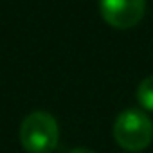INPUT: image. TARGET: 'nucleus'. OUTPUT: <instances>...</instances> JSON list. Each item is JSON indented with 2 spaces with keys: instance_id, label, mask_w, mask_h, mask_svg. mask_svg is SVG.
Here are the masks:
<instances>
[{
  "instance_id": "nucleus-3",
  "label": "nucleus",
  "mask_w": 153,
  "mask_h": 153,
  "mask_svg": "<svg viewBox=\"0 0 153 153\" xmlns=\"http://www.w3.org/2000/svg\"><path fill=\"white\" fill-rule=\"evenodd\" d=\"M103 20L115 29L135 27L146 11V0H99Z\"/></svg>"
},
{
  "instance_id": "nucleus-5",
  "label": "nucleus",
  "mask_w": 153,
  "mask_h": 153,
  "mask_svg": "<svg viewBox=\"0 0 153 153\" xmlns=\"http://www.w3.org/2000/svg\"><path fill=\"white\" fill-rule=\"evenodd\" d=\"M68 153H96V151H92V149H87V148H74V149H70Z\"/></svg>"
},
{
  "instance_id": "nucleus-1",
  "label": "nucleus",
  "mask_w": 153,
  "mask_h": 153,
  "mask_svg": "<svg viewBox=\"0 0 153 153\" xmlns=\"http://www.w3.org/2000/svg\"><path fill=\"white\" fill-rule=\"evenodd\" d=\"M20 144L27 153H51L59 142V126L49 112H31L20 124Z\"/></svg>"
},
{
  "instance_id": "nucleus-4",
  "label": "nucleus",
  "mask_w": 153,
  "mask_h": 153,
  "mask_svg": "<svg viewBox=\"0 0 153 153\" xmlns=\"http://www.w3.org/2000/svg\"><path fill=\"white\" fill-rule=\"evenodd\" d=\"M137 101L144 110L153 112V76H148V78H144L139 83V87H137Z\"/></svg>"
},
{
  "instance_id": "nucleus-2",
  "label": "nucleus",
  "mask_w": 153,
  "mask_h": 153,
  "mask_svg": "<svg viewBox=\"0 0 153 153\" xmlns=\"http://www.w3.org/2000/svg\"><path fill=\"white\" fill-rule=\"evenodd\" d=\"M114 139L128 151H142L153 140V123L144 112L128 108L115 117Z\"/></svg>"
}]
</instances>
